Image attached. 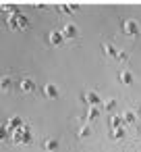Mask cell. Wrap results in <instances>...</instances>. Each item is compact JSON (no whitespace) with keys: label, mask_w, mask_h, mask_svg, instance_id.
<instances>
[{"label":"cell","mask_w":141,"mask_h":152,"mask_svg":"<svg viewBox=\"0 0 141 152\" xmlns=\"http://www.w3.org/2000/svg\"><path fill=\"white\" fill-rule=\"evenodd\" d=\"M110 137H112V140H122V137H124V127H114V129H110Z\"/></svg>","instance_id":"15"},{"label":"cell","mask_w":141,"mask_h":152,"mask_svg":"<svg viewBox=\"0 0 141 152\" xmlns=\"http://www.w3.org/2000/svg\"><path fill=\"white\" fill-rule=\"evenodd\" d=\"M139 23L135 21V19H124L122 21V34H127V36H131V38H135V36H139Z\"/></svg>","instance_id":"2"},{"label":"cell","mask_w":141,"mask_h":152,"mask_svg":"<svg viewBox=\"0 0 141 152\" xmlns=\"http://www.w3.org/2000/svg\"><path fill=\"white\" fill-rule=\"evenodd\" d=\"M102 52H104L106 56H110V58H114L118 50H116V48H114L112 44H108V42H104V44H102Z\"/></svg>","instance_id":"10"},{"label":"cell","mask_w":141,"mask_h":152,"mask_svg":"<svg viewBox=\"0 0 141 152\" xmlns=\"http://www.w3.org/2000/svg\"><path fill=\"white\" fill-rule=\"evenodd\" d=\"M120 117H122V123H124V125H133V123L137 121V113H135V110H122Z\"/></svg>","instance_id":"8"},{"label":"cell","mask_w":141,"mask_h":152,"mask_svg":"<svg viewBox=\"0 0 141 152\" xmlns=\"http://www.w3.org/2000/svg\"><path fill=\"white\" fill-rule=\"evenodd\" d=\"M19 88H21V92L29 94V92H33V90H35V81H33L31 77H23V79L19 81Z\"/></svg>","instance_id":"4"},{"label":"cell","mask_w":141,"mask_h":152,"mask_svg":"<svg viewBox=\"0 0 141 152\" xmlns=\"http://www.w3.org/2000/svg\"><path fill=\"white\" fill-rule=\"evenodd\" d=\"M58 9H62V13H67V15H73L79 9V4H58Z\"/></svg>","instance_id":"17"},{"label":"cell","mask_w":141,"mask_h":152,"mask_svg":"<svg viewBox=\"0 0 141 152\" xmlns=\"http://www.w3.org/2000/svg\"><path fill=\"white\" fill-rule=\"evenodd\" d=\"M114 58H116V61H129V54H127V52H124V50H118V52H116V56H114Z\"/></svg>","instance_id":"19"},{"label":"cell","mask_w":141,"mask_h":152,"mask_svg":"<svg viewBox=\"0 0 141 152\" xmlns=\"http://www.w3.org/2000/svg\"><path fill=\"white\" fill-rule=\"evenodd\" d=\"M139 115H141V110H139Z\"/></svg>","instance_id":"20"},{"label":"cell","mask_w":141,"mask_h":152,"mask_svg":"<svg viewBox=\"0 0 141 152\" xmlns=\"http://www.w3.org/2000/svg\"><path fill=\"white\" fill-rule=\"evenodd\" d=\"M44 148H46L48 152H52V150L58 148V142H56L54 137H48V140H44Z\"/></svg>","instance_id":"16"},{"label":"cell","mask_w":141,"mask_h":152,"mask_svg":"<svg viewBox=\"0 0 141 152\" xmlns=\"http://www.w3.org/2000/svg\"><path fill=\"white\" fill-rule=\"evenodd\" d=\"M48 40H50L52 46H60V44L64 42V36H62V31H50Z\"/></svg>","instance_id":"7"},{"label":"cell","mask_w":141,"mask_h":152,"mask_svg":"<svg viewBox=\"0 0 141 152\" xmlns=\"http://www.w3.org/2000/svg\"><path fill=\"white\" fill-rule=\"evenodd\" d=\"M81 100H83L85 104H89V106H102V100H100V96H98V92H93V90H89V92H85V94L81 96Z\"/></svg>","instance_id":"3"},{"label":"cell","mask_w":141,"mask_h":152,"mask_svg":"<svg viewBox=\"0 0 141 152\" xmlns=\"http://www.w3.org/2000/svg\"><path fill=\"white\" fill-rule=\"evenodd\" d=\"M91 135V129H89V125H83L81 129H79V137L83 140V137H89Z\"/></svg>","instance_id":"18"},{"label":"cell","mask_w":141,"mask_h":152,"mask_svg":"<svg viewBox=\"0 0 141 152\" xmlns=\"http://www.w3.org/2000/svg\"><path fill=\"white\" fill-rule=\"evenodd\" d=\"M7 25L11 29H29V19L25 15H13L7 17Z\"/></svg>","instance_id":"1"},{"label":"cell","mask_w":141,"mask_h":152,"mask_svg":"<svg viewBox=\"0 0 141 152\" xmlns=\"http://www.w3.org/2000/svg\"><path fill=\"white\" fill-rule=\"evenodd\" d=\"M114 127H124L120 115H110V129H114Z\"/></svg>","instance_id":"13"},{"label":"cell","mask_w":141,"mask_h":152,"mask_svg":"<svg viewBox=\"0 0 141 152\" xmlns=\"http://www.w3.org/2000/svg\"><path fill=\"white\" fill-rule=\"evenodd\" d=\"M98 117H100V106H89L83 119H85V123H87V121H95Z\"/></svg>","instance_id":"9"},{"label":"cell","mask_w":141,"mask_h":152,"mask_svg":"<svg viewBox=\"0 0 141 152\" xmlns=\"http://www.w3.org/2000/svg\"><path fill=\"white\" fill-rule=\"evenodd\" d=\"M102 108H104V110H114V108H116V98H106V100H102Z\"/></svg>","instance_id":"14"},{"label":"cell","mask_w":141,"mask_h":152,"mask_svg":"<svg viewBox=\"0 0 141 152\" xmlns=\"http://www.w3.org/2000/svg\"><path fill=\"white\" fill-rule=\"evenodd\" d=\"M77 34H79V31H77V27H75L73 23H69V25L62 27V36H64V40H67V38L73 40V38H77Z\"/></svg>","instance_id":"6"},{"label":"cell","mask_w":141,"mask_h":152,"mask_svg":"<svg viewBox=\"0 0 141 152\" xmlns=\"http://www.w3.org/2000/svg\"><path fill=\"white\" fill-rule=\"evenodd\" d=\"M11 88H13L11 77H0V92H11Z\"/></svg>","instance_id":"12"},{"label":"cell","mask_w":141,"mask_h":152,"mask_svg":"<svg viewBox=\"0 0 141 152\" xmlns=\"http://www.w3.org/2000/svg\"><path fill=\"white\" fill-rule=\"evenodd\" d=\"M44 96L50 98V100L58 98V88H56L54 83H46V86H44Z\"/></svg>","instance_id":"5"},{"label":"cell","mask_w":141,"mask_h":152,"mask_svg":"<svg viewBox=\"0 0 141 152\" xmlns=\"http://www.w3.org/2000/svg\"><path fill=\"white\" fill-rule=\"evenodd\" d=\"M118 81L124 83V86H131V83H133V75H131V71H120V73H118Z\"/></svg>","instance_id":"11"}]
</instances>
